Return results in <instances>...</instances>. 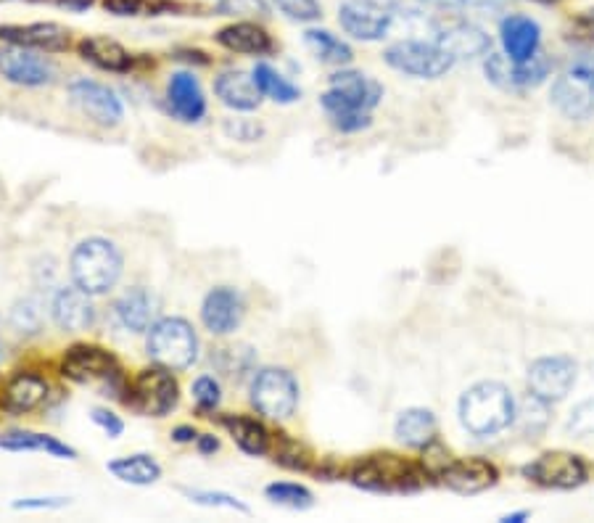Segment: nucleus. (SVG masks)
<instances>
[{
	"mask_svg": "<svg viewBox=\"0 0 594 523\" xmlns=\"http://www.w3.org/2000/svg\"><path fill=\"white\" fill-rule=\"evenodd\" d=\"M531 518V513L528 510H518V513H507V516H502V523H523Z\"/></svg>",
	"mask_w": 594,
	"mask_h": 523,
	"instance_id": "nucleus-57",
	"label": "nucleus"
},
{
	"mask_svg": "<svg viewBox=\"0 0 594 523\" xmlns=\"http://www.w3.org/2000/svg\"><path fill=\"white\" fill-rule=\"evenodd\" d=\"M330 125L336 127L338 133L354 135L362 133L367 127L373 125V114H365V111H352V114H341V117L330 119Z\"/></svg>",
	"mask_w": 594,
	"mask_h": 523,
	"instance_id": "nucleus-49",
	"label": "nucleus"
},
{
	"mask_svg": "<svg viewBox=\"0 0 594 523\" xmlns=\"http://www.w3.org/2000/svg\"><path fill=\"white\" fill-rule=\"evenodd\" d=\"M90 420H93L109 439H119V436L125 434V420H122V415L109 410V407H93V410H90Z\"/></svg>",
	"mask_w": 594,
	"mask_h": 523,
	"instance_id": "nucleus-48",
	"label": "nucleus"
},
{
	"mask_svg": "<svg viewBox=\"0 0 594 523\" xmlns=\"http://www.w3.org/2000/svg\"><path fill=\"white\" fill-rule=\"evenodd\" d=\"M394 19V14L362 6L357 0H346V3L338 6V24H341V30L349 37H354V40H362V43H378L383 37H389Z\"/></svg>",
	"mask_w": 594,
	"mask_h": 523,
	"instance_id": "nucleus-21",
	"label": "nucleus"
},
{
	"mask_svg": "<svg viewBox=\"0 0 594 523\" xmlns=\"http://www.w3.org/2000/svg\"><path fill=\"white\" fill-rule=\"evenodd\" d=\"M0 74L16 88H45L56 80V64L43 51L6 45L0 51Z\"/></svg>",
	"mask_w": 594,
	"mask_h": 523,
	"instance_id": "nucleus-15",
	"label": "nucleus"
},
{
	"mask_svg": "<svg viewBox=\"0 0 594 523\" xmlns=\"http://www.w3.org/2000/svg\"><path fill=\"white\" fill-rule=\"evenodd\" d=\"M534 3H542V6H552V3H560V0H534Z\"/></svg>",
	"mask_w": 594,
	"mask_h": 523,
	"instance_id": "nucleus-59",
	"label": "nucleus"
},
{
	"mask_svg": "<svg viewBox=\"0 0 594 523\" xmlns=\"http://www.w3.org/2000/svg\"><path fill=\"white\" fill-rule=\"evenodd\" d=\"M499 481V473L489 460L484 457H462V460H452L447 471L441 473V484L457 494H481L486 489H492Z\"/></svg>",
	"mask_w": 594,
	"mask_h": 523,
	"instance_id": "nucleus-26",
	"label": "nucleus"
},
{
	"mask_svg": "<svg viewBox=\"0 0 594 523\" xmlns=\"http://www.w3.org/2000/svg\"><path fill=\"white\" fill-rule=\"evenodd\" d=\"M214 96L225 109L235 114H251L262 106V93H259L254 74L241 72V69H228V72L217 74L214 80Z\"/></svg>",
	"mask_w": 594,
	"mask_h": 523,
	"instance_id": "nucleus-27",
	"label": "nucleus"
},
{
	"mask_svg": "<svg viewBox=\"0 0 594 523\" xmlns=\"http://www.w3.org/2000/svg\"><path fill=\"white\" fill-rule=\"evenodd\" d=\"M0 40L8 45H22L32 51L64 53L72 45V32L64 24L35 22V24H3Z\"/></svg>",
	"mask_w": 594,
	"mask_h": 523,
	"instance_id": "nucleus-19",
	"label": "nucleus"
},
{
	"mask_svg": "<svg viewBox=\"0 0 594 523\" xmlns=\"http://www.w3.org/2000/svg\"><path fill=\"white\" fill-rule=\"evenodd\" d=\"M6 360V344H3V336H0V362Z\"/></svg>",
	"mask_w": 594,
	"mask_h": 523,
	"instance_id": "nucleus-58",
	"label": "nucleus"
},
{
	"mask_svg": "<svg viewBox=\"0 0 594 523\" xmlns=\"http://www.w3.org/2000/svg\"><path fill=\"white\" fill-rule=\"evenodd\" d=\"M8 323L16 333L22 336H37L45 328V304L37 296H24L19 302H14L11 312H8Z\"/></svg>",
	"mask_w": 594,
	"mask_h": 523,
	"instance_id": "nucleus-39",
	"label": "nucleus"
},
{
	"mask_svg": "<svg viewBox=\"0 0 594 523\" xmlns=\"http://www.w3.org/2000/svg\"><path fill=\"white\" fill-rule=\"evenodd\" d=\"M212 365L220 370V376L230 378V381H251V376L257 373V352L246 344L241 347H220L214 349Z\"/></svg>",
	"mask_w": 594,
	"mask_h": 523,
	"instance_id": "nucleus-35",
	"label": "nucleus"
},
{
	"mask_svg": "<svg viewBox=\"0 0 594 523\" xmlns=\"http://www.w3.org/2000/svg\"><path fill=\"white\" fill-rule=\"evenodd\" d=\"M272 460L286 468V471L296 473H309L315 471V455L309 452L307 444H301L299 439H291L288 434L272 436V447H270Z\"/></svg>",
	"mask_w": 594,
	"mask_h": 523,
	"instance_id": "nucleus-36",
	"label": "nucleus"
},
{
	"mask_svg": "<svg viewBox=\"0 0 594 523\" xmlns=\"http://www.w3.org/2000/svg\"><path fill=\"white\" fill-rule=\"evenodd\" d=\"M433 40L455 61L486 59L492 53V37L470 22H449L433 27Z\"/></svg>",
	"mask_w": 594,
	"mask_h": 523,
	"instance_id": "nucleus-20",
	"label": "nucleus"
},
{
	"mask_svg": "<svg viewBox=\"0 0 594 523\" xmlns=\"http://www.w3.org/2000/svg\"><path fill=\"white\" fill-rule=\"evenodd\" d=\"M61 376L72 384H98L106 397H117L125 402L122 394H127L130 384L122 376L119 360L114 352H109L101 344H88V341H77L66 349L61 357Z\"/></svg>",
	"mask_w": 594,
	"mask_h": 523,
	"instance_id": "nucleus-4",
	"label": "nucleus"
},
{
	"mask_svg": "<svg viewBox=\"0 0 594 523\" xmlns=\"http://www.w3.org/2000/svg\"><path fill=\"white\" fill-rule=\"evenodd\" d=\"M48 397H51V384L45 381V376L32 373V370H22V373L8 378L0 405L11 415H30L40 410L48 402Z\"/></svg>",
	"mask_w": 594,
	"mask_h": 523,
	"instance_id": "nucleus-24",
	"label": "nucleus"
},
{
	"mask_svg": "<svg viewBox=\"0 0 594 523\" xmlns=\"http://www.w3.org/2000/svg\"><path fill=\"white\" fill-rule=\"evenodd\" d=\"M93 299L96 296L85 294L74 283L72 286H56L51 294V302H48V317L64 333L90 331L98 320V310Z\"/></svg>",
	"mask_w": 594,
	"mask_h": 523,
	"instance_id": "nucleus-16",
	"label": "nucleus"
},
{
	"mask_svg": "<svg viewBox=\"0 0 594 523\" xmlns=\"http://www.w3.org/2000/svg\"><path fill=\"white\" fill-rule=\"evenodd\" d=\"M201 352V341L191 320L180 315H162L146 331V354L154 365L183 373L193 368Z\"/></svg>",
	"mask_w": 594,
	"mask_h": 523,
	"instance_id": "nucleus-5",
	"label": "nucleus"
},
{
	"mask_svg": "<svg viewBox=\"0 0 594 523\" xmlns=\"http://www.w3.org/2000/svg\"><path fill=\"white\" fill-rule=\"evenodd\" d=\"M193 447H196V452L201 457H214L217 452L222 450V442L214 434H198V439Z\"/></svg>",
	"mask_w": 594,
	"mask_h": 523,
	"instance_id": "nucleus-51",
	"label": "nucleus"
},
{
	"mask_svg": "<svg viewBox=\"0 0 594 523\" xmlns=\"http://www.w3.org/2000/svg\"><path fill=\"white\" fill-rule=\"evenodd\" d=\"M191 397L196 402V410L201 415H214L222 405V384L217 376H209V373H201V376L193 378L191 384Z\"/></svg>",
	"mask_w": 594,
	"mask_h": 523,
	"instance_id": "nucleus-41",
	"label": "nucleus"
},
{
	"mask_svg": "<svg viewBox=\"0 0 594 523\" xmlns=\"http://www.w3.org/2000/svg\"><path fill=\"white\" fill-rule=\"evenodd\" d=\"M159 310H162L159 296L146 286L127 288L125 294L114 302V317H117V323L130 333H146L148 328L162 317Z\"/></svg>",
	"mask_w": 594,
	"mask_h": 523,
	"instance_id": "nucleus-22",
	"label": "nucleus"
},
{
	"mask_svg": "<svg viewBox=\"0 0 594 523\" xmlns=\"http://www.w3.org/2000/svg\"><path fill=\"white\" fill-rule=\"evenodd\" d=\"M220 426L228 431V436L233 439V444L243 452V455H249V457L270 455L272 434H270V428L264 426L259 418L230 413V415H222Z\"/></svg>",
	"mask_w": 594,
	"mask_h": 523,
	"instance_id": "nucleus-30",
	"label": "nucleus"
},
{
	"mask_svg": "<svg viewBox=\"0 0 594 523\" xmlns=\"http://www.w3.org/2000/svg\"><path fill=\"white\" fill-rule=\"evenodd\" d=\"M576 378H579V365L571 357L565 354L539 357L528 368V391L547 402H560L576 386Z\"/></svg>",
	"mask_w": 594,
	"mask_h": 523,
	"instance_id": "nucleus-17",
	"label": "nucleus"
},
{
	"mask_svg": "<svg viewBox=\"0 0 594 523\" xmlns=\"http://www.w3.org/2000/svg\"><path fill=\"white\" fill-rule=\"evenodd\" d=\"M299 378L280 365H264L249 381V402L262 418L288 420L299 410Z\"/></svg>",
	"mask_w": 594,
	"mask_h": 523,
	"instance_id": "nucleus-6",
	"label": "nucleus"
},
{
	"mask_svg": "<svg viewBox=\"0 0 594 523\" xmlns=\"http://www.w3.org/2000/svg\"><path fill=\"white\" fill-rule=\"evenodd\" d=\"M499 43L510 61H528L542 51V27L526 14H507L499 22Z\"/></svg>",
	"mask_w": 594,
	"mask_h": 523,
	"instance_id": "nucleus-23",
	"label": "nucleus"
},
{
	"mask_svg": "<svg viewBox=\"0 0 594 523\" xmlns=\"http://www.w3.org/2000/svg\"><path fill=\"white\" fill-rule=\"evenodd\" d=\"M69 502L72 497L51 494V497H22V500L11 502V508L24 510V513H51V510H64Z\"/></svg>",
	"mask_w": 594,
	"mask_h": 523,
	"instance_id": "nucleus-46",
	"label": "nucleus"
},
{
	"mask_svg": "<svg viewBox=\"0 0 594 523\" xmlns=\"http://www.w3.org/2000/svg\"><path fill=\"white\" fill-rule=\"evenodd\" d=\"M217 45H222L225 51L238 53V56H270L275 51V40L270 32L264 30L262 24L249 22V19H238V22L222 27L214 35Z\"/></svg>",
	"mask_w": 594,
	"mask_h": 523,
	"instance_id": "nucleus-28",
	"label": "nucleus"
},
{
	"mask_svg": "<svg viewBox=\"0 0 594 523\" xmlns=\"http://www.w3.org/2000/svg\"><path fill=\"white\" fill-rule=\"evenodd\" d=\"M383 61L394 72L412 80H439L457 64L436 40H418V37H404L391 43L383 51Z\"/></svg>",
	"mask_w": 594,
	"mask_h": 523,
	"instance_id": "nucleus-8",
	"label": "nucleus"
},
{
	"mask_svg": "<svg viewBox=\"0 0 594 523\" xmlns=\"http://www.w3.org/2000/svg\"><path fill=\"white\" fill-rule=\"evenodd\" d=\"M69 101H72L77 109L101 127H117L122 125L125 119V104L122 98L117 96V90L103 85L98 80H90V77H80V80L69 82Z\"/></svg>",
	"mask_w": 594,
	"mask_h": 523,
	"instance_id": "nucleus-13",
	"label": "nucleus"
},
{
	"mask_svg": "<svg viewBox=\"0 0 594 523\" xmlns=\"http://www.w3.org/2000/svg\"><path fill=\"white\" fill-rule=\"evenodd\" d=\"M222 133L228 135L230 140H238V143H257V140L264 138V127L259 125L257 119L233 117L222 122Z\"/></svg>",
	"mask_w": 594,
	"mask_h": 523,
	"instance_id": "nucleus-45",
	"label": "nucleus"
},
{
	"mask_svg": "<svg viewBox=\"0 0 594 523\" xmlns=\"http://www.w3.org/2000/svg\"><path fill=\"white\" fill-rule=\"evenodd\" d=\"M280 14L299 24H312L323 19V6L320 0H272Z\"/></svg>",
	"mask_w": 594,
	"mask_h": 523,
	"instance_id": "nucleus-44",
	"label": "nucleus"
},
{
	"mask_svg": "<svg viewBox=\"0 0 594 523\" xmlns=\"http://www.w3.org/2000/svg\"><path fill=\"white\" fill-rule=\"evenodd\" d=\"M180 494L185 500L198 505V508H209V510H230V513H238V516H251V508L241 497H235L230 492H222V489H201V487H180Z\"/></svg>",
	"mask_w": 594,
	"mask_h": 523,
	"instance_id": "nucleus-38",
	"label": "nucleus"
},
{
	"mask_svg": "<svg viewBox=\"0 0 594 523\" xmlns=\"http://www.w3.org/2000/svg\"><path fill=\"white\" fill-rule=\"evenodd\" d=\"M568 431L573 436H594V399H584L571 410Z\"/></svg>",
	"mask_w": 594,
	"mask_h": 523,
	"instance_id": "nucleus-47",
	"label": "nucleus"
},
{
	"mask_svg": "<svg viewBox=\"0 0 594 523\" xmlns=\"http://www.w3.org/2000/svg\"><path fill=\"white\" fill-rule=\"evenodd\" d=\"M304 45L307 51L315 56L320 64H328V67H349L354 61L352 45L341 40L338 35H333L330 30H320V27H309L304 32Z\"/></svg>",
	"mask_w": 594,
	"mask_h": 523,
	"instance_id": "nucleus-33",
	"label": "nucleus"
},
{
	"mask_svg": "<svg viewBox=\"0 0 594 523\" xmlns=\"http://www.w3.org/2000/svg\"><path fill=\"white\" fill-rule=\"evenodd\" d=\"M254 74V82H257L259 93L264 98H270L272 104L280 106H291L301 98V88L296 82H291L283 72L267 64V61H257V67L251 69Z\"/></svg>",
	"mask_w": 594,
	"mask_h": 523,
	"instance_id": "nucleus-34",
	"label": "nucleus"
},
{
	"mask_svg": "<svg viewBox=\"0 0 594 523\" xmlns=\"http://www.w3.org/2000/svg\"><path fill=\"white\" fill-rule=\"evenodd\" d=\"M592 370H594V365H592Z\"/></svg>",
	"mask_w": 594,
	"mask_h": 523,
	"instance_id": "nucleus-60",
	"label": "nucleus"
},
{
	"mask_svg": "<svg viewBox=\"0 0 594 523\" xmlns=\"http://www.w3.org/2000/svg\"><path fill=\"white\" fill-rule=\"evenodd\" d=\"M573 37H579L584 43H594V8H587V11H581L576 19L571 22Z\"/></svg>",
	"mask_w": 594,
	"mask_h": 523,
	"instance_id": "nucleus-50",
	"label": "nucleus"
},
{
	"mask_svg": "<svg viewBox=\"0 0 594 523\" xmlns=\"http://www.w3.org/2000/svg\"><path fill=\"white\" fill-rule=\"evenodd\" d=\"M486 77L507 93H521V90L539 88L552 74V61L547 53H536L528 61H510L505 53H489L484 61Z\"/></svg>",
	"mask_w": 594,
	"mask_h": 523,
	"instance_id": "nucleus-12",
	"label": "nucleus"
},
{
	"mask_svg": "<svg viewBox=\"0 0 594 523\" xmlns=\"http://www.w3.org/2000/svg\"><path fill=\"white\" fill-rule=\"evenodd\" d=\"M396 442L410 447V450H423L439 436V420L428 407H407L396 415L394 420Z\"/></svg>",
	"mask_w": 594,
	"mask_h": 523,
	"instance_id": "nucleus-31",
	"label": "nucleus"
},
{
	"mask_svg": "<svg viewBox=\"0 0 594 523\" xmlns=\"http://www.w3.org/2000/svg\"><path fill=\"white\" fill-rule=\"evenodd\" d=\"M125 405H130L138 415L146 418H167L180 405V384L172 370L154 365L140 370L130 381Z\"/></svg>",
	"mask_w": 594,
	"mask_h": 523,
	"instance_id": "nucleus-9",
	"label": "nucleus"
},
{
	"mask_svg": "<svg viewBox=\"0 0 594 523\" xmlns=\"http://www.w3.org/2000/svg\"><path fill=\"white\" fill-rule=\"evenodd\" d=\"M175 59L188 61V64H209V56L204 51H196V48H180V51H175Z\"/></svg>",
	"mask_w": 594,
	"mask_h": 523,
	"instance_id": "nucleus-54",
	"label": "nucleus"
},
{
	"mask_svg": "<svg viewBox=\"0 0 594 523\" xmlns=\"http://www.w3.org/2000/svg\"><path fill=\"white\" fill-rule=\"evenodd\" d=\"M346 476L354 487L373 494H412L426 484V473L420 471V465L394 452H373L360 457L354 460Z\"/></svg>",
	"mask_w": 594,
	"mask_h": 523,
	"instance_id": "nucleus-3",
	"label": "nucleus"
},
{
	"mask_svg": "<svg viewBox=\"0 0 594 523\" xmlns=\"http://www.w3.org/2000/svg\"><path fill=\"white\" fill-rule=\"evenodd\" d=\"M357 3H362V6H370V8H378V11H386V14H399V8H402V3L399 0H357Z\"/></svg>",
	"mask_w": 594,
	"mask_h": 523,
	"instance_id": "nucleus-55",
	"label": "nucleus"
},
{
	"mask_svg": "<svg viewBox=\"0 0 594 523\" xmlns=\"http://www.w3.org/2000/svg\"><path fill=\"white\" fill-rule=\"evenodd\" d=\"M521 473L523 479L536 484V487L560 489V492L579 489L581 484H587L589 479L587 463L581 460V455L568 450L544 452V455H539L536 460L523 465Z\"/></svg>",
	"mask_w": 594,
	"mask_h": 523,
	"instance_id": "nucleus-11",
	"label": "nucleus"
},
{
	"mask_svg": "<svg viewBox=\"0 0 594 523\" xmlns=\"http://www.w3.org/2000/svg\"><path fill=\"white\" fill-rule=\"evenodd\" d=\"M214 14L254 22V19H267L270 16V3L267 0H217Z\"/></svg>",
	"mask_w": 594,
	"mask_h": 523,
	"instance_id": "nucleus-43",
	"label": "nucleus"
},
{
	"mask_svg": "<svg viewBox=\"0 0 594 523\" xmlns=\"http://www.w3.org/2000/svg\"><path fill=\"white\" fill-rule=\"evenodd\" d=\"M264 500L278 505V508L296 510V513L315 508V494L299 481H272L264 487Z\"/></svg>",
	"mask_w": 594,
	"mask_h": 523,
	"instance_id": "nucleus-37",
	"label": "nucleus"
},
{
	"mask_svg": "<svg viewBox=\"0 0 594 523\" xmlns=\"http://www.w3.org/2000/svg\"><path fill=\"white\" fill-rule=\"evenodd\" d=\"M106 14L111 16H159L164 11H175V3L169 0H101Z\"/></svg>",
	"mask_w": 594,
	"mask_h": 523,
	"instance_id": "nucleus-40",
	"label": "nucleus"
},
{
	"mask_svg": "<svg viewBox=\"0 0 594 523\" xmlns=\"http://www.w3.org/2000/svg\"><path fill=\"white\" fill-rule=\"evenodd\" d=\"M77 53L82 61H88L90 67L101 69L109 74H130L138 67V56L127 51L125 45L114 40V37L88 35L77 43Z\"/></svg>",
	"mask_w": 594,
	"mask_h": 523,
	"instance_id": "nucleus-25",
	"label": "nucleus"
},
{
	"mask_svg": "<svg viewBox=\"0 0 594 523\" xmlns=\"http://www.w3.org/2000/svg\"><path fill=\"white\" fill-rule=\"evenodd\" d=\"M550 98L555 109L568 119L584 122L594 114V56L581 53L552 82Z\"/></svg>",
	"mask_w": 594,
	"mask_h": 523,
	"instance_id": "nucleus-10",
	"label": "nucleus"
},
{
	"mask_svg": "<svg viewBox=\"0 0 594 523\" xmlns=\"http://www.w3.org/2000/svg\"><path fill=\"white\" fill-rule=\"evenodd\" d=\"M431 8H439V11H457V8H465L470 0H420Z\"/></svg>",
	"mask_w": 594,
	"mask_h": 523,
	"instance_id": "nucleus-56",
	"label": "nucleus"
},
{
	"mask_svg": "<svg viewBox=\"0 0 594 523\" xmlns=\"http://www.w3.org/2000/svg\"><path fill=\"white\" fill-rule=\"evenodd\" d=\"M106 471L122 484L130 487H154L164 476L162 463L148 452H132V455H119L106 463Z\"/></svg>",
	"mask_w": 594,
	"mask_h": 523,
	"instance_id": "nucleus-32",
	"label": "nucleus"
},
{
	"mask_svg": "<svg viewBox=\"0 0 594 523\" xmlns=\"http://www.w3.org/2000/svg\"><path fill=\"white\" fill-rule=\"evenodd\" d=\"M53 6L64 8V11H72V14H82V11H88L98 3V0H51Z\"/></svg>",
	"mask_w": 594,
	"mask_h": 523,
	"instance_id": "nucleus-53",
	"label": "nucleus"
},
{
	"mask_svg": "<svg viewBox=\"0 0 594 523\" xmlns=\"http://www.w3.org/2000/svg\"><path fill=\"white\" fill-rule=\"evenodd\" d=\"M0 450L3 452H45L56 460H77V450L72 444L61 442L59 436L32 431V428H11L0 434Z\"/></svg>",
	"mask_w": 594,
	"mask_h": 523,
	"instance_id": "nucleus-29",
	"label": "nucleus"
},
{
	"mask_svg": "<svg viewBox=\"0 0 594 523\" xmlns=\"http://www.w3.org/2000/svg\"><path fill=\"white\" fill-rule=\"evenodd\" d=\"M167 111L183 125L204 122L209 104L196 74L191 69H177L167 80Z\"/></svg>",
	"mask_w": 594,
	"mask_h": 523,
	"instance_id": "nucleus-18",
	"label": "nucleus"
},
{
	"mask_svg": "<svg viewBox=\"0 0 594 523\" xmlns=\"http://www.w3.org/2000/svg\"><path fill=\"white\" fill-rule=\"evenodd\" d=\"M125 273V254L111 238L88 236L69 254V278L90 296H106Z\"/></svg>",
	"mask_w": 594,
	"mask_h": 523,
	"instance_id": "nucleus-1",
	"label": "nucleus"
},
{
	"mask_svg": "<svg viewBox=\"0 0 594 523\" xmlns=\"http://www.w3.org/2000/svg\"><path fill=\"white\" fill-rule=\"evenodd\" d=\"M383 101V85L373 77H367L360 69L341 67L336 74H330V85L320 96V106L328 114V119L352 114V111H365L373 114V109Z\"/></svg>",
	"mask_w": 594,
	"mask_h": 523,
	"instance_id": "nucleus-7",
	"label": "nucleus"
},
{
	"mask_svg": "<svg viewBox=\"0 0 594 523\" xmlns=\"http://www.w3.org/2000/svg\"><path fill=\"white\" fill-rule=\"evenodd\" d=\"M198 317L212 336L225 339V336H233L246 320V299L235 286H214L201 299Z\"/></svg>",
	"mask_w": 594,
	"mask_h": 523,
	"instance_id": "nucleus-14",
	"label": "nucleus"
},
{
	"mask_svg": "<svg viewBox=\"0 0 594 523\" xmlns=\"http://www.w3.org/2000/svg\"><path fill=\"white\" fill-rule=\"evenodd\" d=\"M169 439L175 444H180V447H185V444H196L198 439V428L191 426V423H180V426L172 428V434H169Z\"/></svg>",
	"mask_w": 594,
	"mask_h": 523,
	"instance_id": "nucleus-52",
	"label": "nucleus"
},
{
	"mask_svg": "<svg viewBox=\"0 0 594 523\" xmlns=\"http://www.w3.org/2000/svg\"><path fill=\"white\" fill-rule=\"evenodd\" d=\"M550 405L552 402L528 391V397L515 410V418H518V423H521L526 434H542L544 428H547V423H550Z\"/></svg>",
	"mask_w": 594,
	"mask_h": 523,
	"instance_id": "nucleus-42",
	"label": "nucleus"
},
{
	"mask_svg": "<svg viewBox=\"0 0 594 523\" xmlns=\"http://www.w3.org/2000/svg\"><path fill=\"white\" fill-rule=\"evenodd\" d=\"M515 410L518 407H515L513 391L499 381H481L470 386L457 405L462 428L473 436L502 434L515 423Z\"/></svg>",
	"mask_w": 594,
	"mask_h": 523,
	"instance_id": "nucleus-2",
	"label": "nucleus"
}]
</instances>
